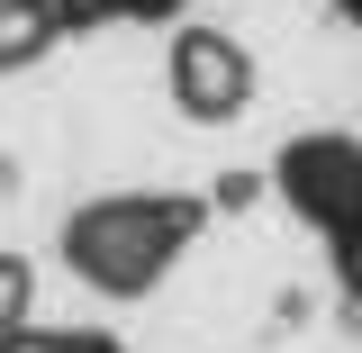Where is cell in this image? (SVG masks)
<instances>
[{"label": "cell", "instance_id": "5", "mask_svg": "<svg viewBox=\"0 0 362 353\" xmlns=\"http://www.w3.org/2000/svg\"><path fill=\"white\" fill-rule=\"evenodd\" d=\"M18 317H28V272H18L9 254H0V345L18 335Z\"/></svg>", "mask_w": 362, "mask_h": 353}, {"label": "cell", "instance_id": "6", "mask_svg": "<svg viewBox=\"0 0 362 353\" xmlns=\"http://www.w3.org/2000/svg\"><path fill=\"white\" fill-rule=\"evenodd\" d=\"M335 9H344V18H354V28H362V0H335Z\"/></svg>", "mask_w": 362, "mask_h": 353}, {"label": "cell", "instance_id": "3", "mask_svg": "<svg viewBox=\"0 0 362 353\" xmlns=\"http://www.w3.org/2000/svg\"><path fill=\"white\" fill-rule=\"evenodd\" d=\"M45 37H54V9H37V0H0V64L37 54Z\"/></svg>", "mask_w": 362, "mask_h": 353}, {"label": "cell", "instance_id": "2", "mask_svg": "<svg viewBox=\"0 0 362 353\" xmlns=\"http://www.w3.org/2000/svg\"><path fill=\"white\" fill-rule=\"evenodd\" d=\"M173 100L190 109V118H235V109L254 100L245 45L218 37V28H181V37H173Z\"/></svg>", "mask_w": 362, "mask_h": 353}, {"label": "cell", "instance_id": "1", "mask_svg": "<svg viewBox=\"0 0 362 353\" xmlns=\"http://www.w3.org/2000/svg\"><path fill=\"white\" fill-rule=\"evenodd\" d=\"M190 236H199V199H181V190H118V199L73 209L64 254H73V272H82L90 290H109V299H145V290L181 263Z\"/></svg>", "mask_w": 362, "mask_h": 353}, {"label": "cell", "instance_id": "4", "mask_svg": "<svg viewBox=\"0 0 362 353\" xmlns=\"http://www.w3.org/2000/svg\"><path fill=\"white\" fill-rule=\"evenodd\" d=\"M0 353H118L109 335H37V326H18Z\"/></svg>", "mask_w": 362, "mask_h": 353}]
</instances>
